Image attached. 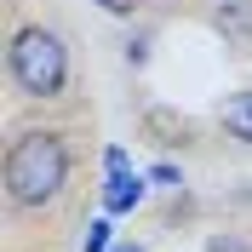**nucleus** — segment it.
<instances>
[{
  "label": "nucleus",
  "instance_id": "nucleus-1",
  "mask_svg": "<svg viewBox=\"0 0 252 252\" xmlns=\"http://www.w3.org/2000/svg\"><path fill=\"white\" fill-rule=\"evenodd\" d=\"M69 184V149L58 132H23L6 149V195L17 206H52Z\"/></svg>",
  "mask_w": 252,
  "mask_h": 252
},
{
  "label": "nucleus",
  "instance_id": "nucleus-2",
  "mask_svg": "<svg viewBox=\"0 0 252 252\" xmlns=\"http://www.w3.org/2000/svg\"><path fill=\"white\" fill-rule=\"evenodd\" d=\"M12 80L29 97H58L63 80H69V46H63V34L40 29V23L17 29L12 34Z\"/></svg>",
  "mask_w": 252,
  "mask_h": 252
},
{
  "label": "nucleus",
  "instance_id": "nucleus-3",
  "mask_svg": "<svg viewBox=\"0 0 252 252\" xmlns=\"http://www.w3.org/2000/svg\"><path fill=\"white\" fill-rule=\"evenodd\" d=\"M103 178H109V184H103V212H109V218L132 212V206L149 195V178L132 172V160H126L121 143H109V149H103Z\"/></svg>",
  "mask_w": 252,
  "mask_h": 252
},
{
  "label": "nucleus",
  "instance_id": "nucleus-4",
  "mask_svg": "<svg viewBox=\"0 0 252 252\" xmlns=\"http://www.w3.org/2000/svg\"><path fill=\"white\" fill-rule=\"evenodd\" d=\"M212 29L223 40H235L241 52H252V0H223L218 12H212Z\"/></svg>",
  "mask_w": 252,
  "mask_h": 252
},
{
  "label": "nucleus",
  "instance_id": "nucleus-5",
  "mask_svg": "<svg viewBox=\"0 0 252 252\" xmlns=\"http://www.w3.org/2000/svg\"><path fill=\"white\" fill-rule=\"evenodd\" d=\"M223 126H229V132H235L241 143H252V92L223 97Z\"/></svg>",
  "mask_w": 252,
  "mask_h": 252
},
{
  "label": "nucleus",
  "instance_id": "nucleus-6",
  "mask_svg": "<svg viewBox=\"0 0 252 252\" xmlns=\"http://www.w3.org/2000/svg\"><path fill=\"white\" fill-rule=\"evenodd\" d=\"M80 252H115V218H109V212L86 223V241H80Z\"/></svg>",
  "mask_w": 252,
  "mask_h": 252
},
{
  "label": "nucleus",
  "instance_id": "nucleus-7",
  "mask_svg": "<svg viewBox=\"0 0 252 252\" xmlns=\"http://www.w3.org/2000/svg\"><path fill=\"white\" fill-rule=\"evenodd\" d=\"M149 184H166V189H178L184 178H178V166H172V160H155V166H149Z\"/></svg>",
  "mask_w": 252,
  "mask_h": 252
},
{
  "label": "nucleus",
  "instance_id": "nucleus-8",
  "mask_svg": "<svg viewBox=\"0 0 252 252\" xmlns=\"http://www.w3.org/2000/svg\"><path fill=\"white\" fill-rule=\"evenodd\" d=\"M206 252H252V247H247L241 235H212V241H206Z\"/></svg>",
  "mask_w": 252,
  "mask_h": 252
},
{
  "label": "nucleus",
  "instance_id": "nucleus-9",
  "mask_svg": "<svg viewBox=\"0 0 252 252\" xmlns=\"http://www.w3.org/2000/svg\"><path fill=\"white\" fill-rule=\"evenodd\" d=\"M97 6H103V12H115V17H132L143 0H97Z\"/></svg>",
  "mask_w": 252,
  "mask_h": 252
},
{
  "label": "nucleus",
  "instance_id": "nucleus-10",
  "mask_svg": "<svg viewBox=\"0 0 252 252\" xmlns=\"http://www.w3.org/2000/svg\"><path fill=\"white\" fill-rule=\"evenodd\" d=\"M115 252H143V247H138V241H121V247H115Z\"/></svg>",
  "mask_w": 252,
  "mask_h": 252
}]
</instances>
